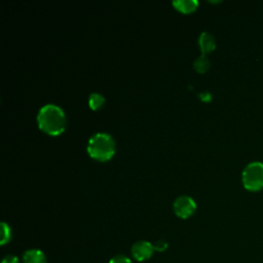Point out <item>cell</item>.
I'll use <instances>...</instances> for the list:
<instances>
[{"instance_id": "obj_1", "label": "cell", "mask_w": 263, "mask_h": 263, "mask_svg": "<svg viewBox=\"0 0 263 263\" xmlns=\"http://www.w3.org/2000/svg\"><path fill=\"white\" fill-rule=\"evenodd\" d=\"M37 124L40 129L48 135L59 136L66 128V116L58 105L47 104L39 111Z\"/></svg>"}, {"instance_id": "obj_2", "label": "cell", "mask_w": 263, "mask_h": 263, "mask_svg": "<svg viewBox=\"0 0 263 263\" xmlns=\"http://www.w3.org/2000/svg\"><path fill=\"white\" fill-rule=\"evenodd\" d=\"M89 156L98 162H107L116 153V142L109 134L97 133L88 142Z\"/></svg>"}, {"instance_id": "obj_3", "label": "cell", "mask_w": 263, "mask_h": 263, "mask_svg": "<svg viewBox=\"0 0 263 263\" xmlns=\"http://www.w3.org/2000/svg\"><path fill=\"white\" fill-rule=\"evenodd\" d=\"M242 182L249 192L263 190V163L252 162L248 164L242 173Z\"/></svg>"}, {"instance_id": "obj_4", "label": "cell", "mask_w": 263, "mask_h": 263, "mask_svg": "<svg viewBox=\"0 0 263 263\" xmlns=\"http://www.w3.org/2000/svg\"><path fill=\"white\" fill-rule=\"evenodd\" d=\"M173 208L175 214L178 217L186 219L194 215V213L197 210V204L191 197L181 196L175 200Z\"/></svg>"}, {"instance_id": "obj_5", "label": "cell", "mask_w": 263, "mask_h": 263, "mask_svg": "<svg viewBox=\"0 0 263 263\" xmlns=\"http://www.w3.org/2000/svg\"><path fill=\"white\" fill-rule=\"evenodd\" d=\"M155 252L154 245L146 241H139L132 247V255L137 261H146L153 256Z\"/></svg>"}, {"instance_id": "obj_6", "label": "cell", "mask_w": 263, "mask_h": 263, "mask_svg": "<svg viewBox=\"0 0 263 263\" xmlns=\"http://www.w3.org/2000/svg\"><path fill=\"white\" fill-rule=\"evenodd\" d=\"M199 46L203 55L212 53L216 49V40L215 37L209 32L201 33L199 37Z\"/></svg>"}, {"instance_id": "obj_7", "label": "cell", "mask_w": 263, "mask_h": 263, "mask_svg": "<svg viewBox=\"0 0 263 263\" xmlns=\"http://www.w3.org/2000/svg\"><path fill=\"white\" fill-rule=\"evenodd\" d=\"M24 263H47V257L42 250L31 249L23 255Z\"/></svg>"}, {"instance_id": "obj_8", "label": "cell", "mask_w": 263, "mask_h": 263, "mask_svg": "<svg viewBox=\"0 0 263 263\" xmlns=\"http://www.w3.org/2000/svg\"><path fill=\"white\" fill-rule=\"evenodd\" d=\"M173 6L183 14H191L198 9L199 2L197 0H177L173 3Z\"/></svg>"}, {"instance_id": "obj_9", "label": "cell", "mask_w": 263, "mask_h": 263, "mask_svg": "<svg viewBox=\"0 0 263 263\" xmlns=\"http://www.w3.org/2000/svg\"><path fill=\"white\" fill-rule=\"evenodd\" d=\"M210 66H211L210 60L206 57V55H202L201 57L197 58L194 63V67H195L196 71H198L199 73L207 72L209 70Z\"/></svg>"}, {"instance_id": "obj_10", "label": "cell", "mask_w": 263, "mask_h": 263, "mask_svg": "<svg viewBox=\"0 0 263 263\" xmlns=\"http://www.w3.org/2000/svg\"><path fill=\"white\" fill-rule=\"evenodd\" d=\"M105 103V98L98 93H93L90 95L89 98V106L92 110L100 109Z\"/></svg>"}, {"instance_id": "obj_11", "label": "cell", "mask_w": 263, "mask_h": 263, "mask_svg": "<svg viewBox=\"0 0 263 263\" xmlns=\"http://www.w3.org/2000/svg\"><path fill=\"white\" fill-rule=\"evenodd\" d=\"M12 239V230L10 225H8L6 222L2 223V244L3 246L8 244Z\"/></svg>"}, {"instance_id": "obj_12", "label": "cell", "mask_w": 263, "mask_h": 263, "mask_svg": "<svg viewBox=\"0 0 263 263\" xmlns=\"http://www.w3.org/2000/svg\"><path fill=\"white\" fill-rule=\"evenodd\" d=\"M109 263H132V261L126 255H117L110 259Z\"/></svg>"}, {"instance_id": "obj_13", "label": "cell", "mask_w": 263, "mask_h": 263, "mask_svg": "<svg viewBox=\"0 0 263 263\" xmlns=\"http://www.w3.org/2000/svg\"><path fill=\"white\" fill-rule=\"evenodd\" d=\"M154 249H155V251H158V252H165L168 249V243L164 240H160L155 243Z\"/></svg>"}, {"instance_id": "obj_14", "label": "cell", "mask_w": 263, "mask_h": 263, "mask_svg": "<svg viewBox=\"0 0 263 263\" xmlns=\"http://www.w3.org/2000/svg\"><path fill=\"white\" fill-rule=\"evenodd\" d=\"M3 263H20V261L15 255H7L3 260Z\"/></svg>"}, {"instance_id": "obj_15", "label": "cell", "mask_w": 263, "mask_h": 263, "mask_svg": "<svg viewBox=\"0 0 263 263\" xmlns=\"http://www.w3.org/2000/svg\"><path fill=\"white\" fill-rule=\"evenodd\" d=\"M200 98L203 101H210L212 99V95L209 92H203L200 94Z\"/></svg>"}]
</instances>
